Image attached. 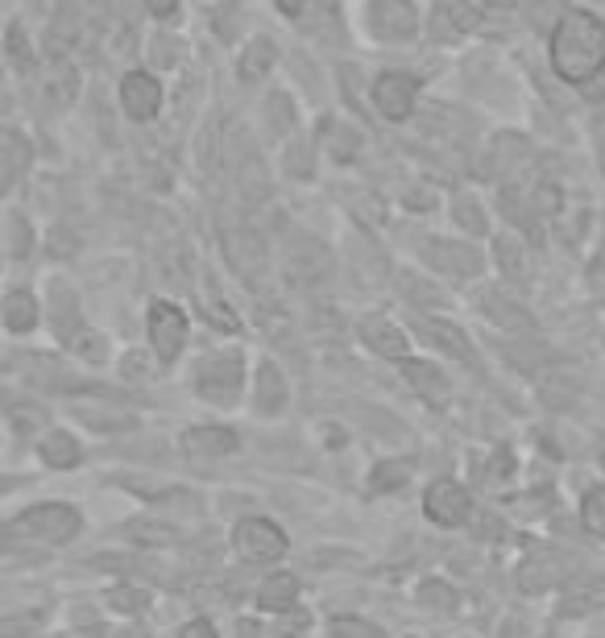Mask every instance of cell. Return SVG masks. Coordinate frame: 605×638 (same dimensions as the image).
<instances>
[{
  "instance_id": "cell-1",
  "label": "cell",
  "mask_w": 605,
  "mask_h": 638,
  "mask_svg": "<svg viewBox=\"0 0 605 638\" xmlns=\"http://www.w3.org/2000/svg\"><path fill=\"white\" fill-rule=\"evenodd\" d=\"M552 67L568 83H589L605 71V21L584 9H564L552 29Z\"/></svg>"
},
{
  "instance_id": "cell-2",
  "label": "cell",
  "mask_w": 605,
  "mask_h": 638,
  "mask_svg": "<svg viewBox=\"0 0 605 638\" xmlns=\"http://www.w3.org/2000/svg\"><path fill=\"white\" fill-rule=\"evenodd\" d=\"M241 373H245V365H241L237 352H211V357H204V361L195 365L191 382H195V390L204 394V398H211V402H232L237 390H241Z\"/></svg>"
},
{
  "instance_id": "cell-3",
  "label": "cell",
  "mask_w": 605,
  "mask_h": 638,
  "mask_svg": "<svg viewBox=\"0 0 605 638\" xmlns=\"http://www.w3.org/2000/svg\"><path fill=\"white\" fill-rule=\"evenodd\" d=\"M80 531V510L75 506H59V502H46L34 506L17 518V535L38 539V543H66V539Z\"/></svg>"
},
{
  "instance_id": "cell-4",
  "label": "cell",
  "mask_w": 605,
  "mask_h": 638,
  "mask_svg": "<svg viewBox=\"0 0 605 638\" xmlns=\"http://www.w3.org/2000/svg\"><path fill=\"white\" fill-rule=\"evenodd\" d=\"M149 345H154V357L158 361H174L183 345H187V315L174 308L170 299H158V303H149Z\"/></svg>"
},
{
  "instance_id": "cell-5",
  "label": "cell",
  "mask_w": 605,
  "mask_h": 638,
  "mask_svg": "<svg viewBox=\"0 0 605 638\" xmlns=\"http://www.w3.org/2000/svg\"><path fill=\"white\" fill-rule=\"evenodd\" d=\"M232 543L250 564H270V559L287 556V535L270 518H241L237 531H232Z\"/></svg>"
},
{
  "instance_id": "cell-6",
  "label": "cell",
  "mask_w": 605,
  "mask_h": 638,
  "mask_svg": "<svg viewBox=\"0 0 605 638\" xmlns=\"http://www.w3.org/2000/svg\"><path fill=\"white\" fill-rule=\"evenodd\" d=\"M469 510H473V497H469V490H464L460 481H452V477L432 481L427 494H423V515L432 518L436 527H460V522L469 518Z\"/></svg>"
},
{
  "instance_id": "cell-7",
  "label": "cell",
  "mask_w": 605,
  "mask_h": 638,
  "mask_svg": "<svg viewBox=\"0 0 605 638\" xmlns=\"http://www.w3.org/2000/svg\"><path fill=\"white\" fill-rule=\"evenodd\" d=\"M370 34L382 41H411L419 34V13L411 0H370Z\"/></svg>"
},
{
  "instance_id": "cell-8",
  "label": "cell",
  "mask_w": 605,
  "mask_h": 638,
  "mask_svg": "<svg viewBox=\"0 0 605 638\" xmlns=\"http://www.w3.org/2000/svg\"><path fill=\"white\" fill-rule=\"evenodd\" d=\"M415 96H419V80L407 75V71H386L374 83V104L386 121H407L411 108H415Z\"/></svg>"
},
{
  "instance_id": "cell-9",
  "label": "cell",
  "mask_w": 605,
  "mask_h": 638,
  "mask_svg": "<svg viewBox=\"0 0 605 638\" xmlns=\"http://www.w3.org/2000/svg\"><path fill=\"white\" fill-rule=\"evenodd\" d=\"M121 104H125L129 121L146 124L158 117V108H162V83L154 80L149 71H129L125 80H121Z\"/></svg>"
},
{
  "instance_id": "cell-10",
  "label": "cell",
  "mask_w": 605,
  "mask_h": 638,
  "mask_svg": "<svg viewBox=\"0 0 605 638\" xmlns=\"http://www.w3.org/2000/svg\"><path fill=\"white\" fill-rule=\"evenodd\" d=\"M225 253H229L232 269L241 278H257L266 269V241H262L257 228H245V225L225 228Z\"/></svg>"
},
{
  "instance_id": "cell-11",
  "label": "cell",
  "mask_w": 605,
  "mask_h": 638,
  "mask_svg": "<svg viewBox=\"0 0 605 638\" xmlns=\"http://www.w3.org/2000/svg\"><path fill=\"white\" fill-rule=\"evenodd\" d=\"M328 269H332V257L319 241H303L299 249L291 245L287 253V278L294 287H319L328 278Z\"/></svg>"
},
{
  "instance_id": "cell-12",
  "label": "cell",
  "mask_w": 605,
  "mask_h": 638,
  "mask_svg": "<svg viewBox=\"0 0 605 638\" xmlns=\"http://www.w3.org/2000/svg\"><path fill=\"white\" fill-rule=\"evenodd\" d=\"M356 336H361L365 349L377 352V357H386V361H402V357H407V336H402V328H395V324L382 320V315H361Z\"/></svg>"
},
{
  "instance_id": "cell-13",
  "label": "cell",
  "mask_w": 605,
  "mask_h": 638,
  "mask_svg": "<svg viewBox=\"0 0 605 638\" xmlns=\"http://www.w3.org/2000/svg\"><path fill=\"white\" fill-rule=\"evenodd\" d=\"M415 332L432 345V349L448 352V357H457V361H473V345H469V336H464L457 324L436 320V315H423L415 324Z\"/></svg>"
},
{
  "instance_id": "cell-14",
  "label": "cell",
  "mask_w": 605,
  "mask_h": 638,
  "mask_svg": "<svg viewBox=\"0 0 605 638\" xmlns=\"http://www.w3.org/2000/svg\"><path fill=\"white\" fill-rule=\"evenodd\" d=\"M427 262L439 266L444 274H452V278H473V274H481V253L469 245H457V241H432L427 245Z\"/></svg>"
},
{
  "instance_id": "cell-15",
  "label": "cell",
  "mask_w": 605,
  "mask_h": 638,
  "mask_svg": "<svg viewBox=\"0 0 605 638\" xmlns=\"http://www.w3.org/2000/svg\"><path fill=\"white\" fill-rule=\"evenodd\" d=\"M402 377L415 386V394L423 402H432V407H444V402H448V382H444V373H439L436 365L402 357Z\"/></svg>"
},
{
  "instance_id": "cell-16",
  "label": "cell",
  "mask_w": 605,
  "mask_h": 638,
  "mask_svg": "<svg viewBox=\"0 0 605 638\" xmlns=\"http://www.w3.org/2000/svg\"><path fill=\"white\" fill-rule=\"evenodd\" d=\"M183 448L195 456H232L241 448V440L232 428H191L183 435Z\"/></svg>"
},
{
  "instance_id": "cell-17",
  "label": "cell",
  "mask_w": 605,
  "mask_h": 638,
  "mask_svg": "<svg viewBox=\"0 0 605 638\" xmlns=\"http://www.w3.org/2000/svg\"><path fill=\"white\" fill-rule=\"evenodd\" d=\"M287 398H291V390H287V377L278 373L274 361H262V370H257V411L278 414L282 407H287Z\"/></svg>"
},
{
  "instance_id": "cell-18",
  "label": "cell",
  "mask_w": 605,
  "mask_h": 638,
  "mask_svg": "<svg viewBox=\"0 0 605 638\" xmlns=\"http://www.w3.org/2000/svg\"><path fill=\"white\" fill-rule=\"evenodd\" d=\"M0 315H4L9 332H29L38 324V299L29 290H9L4 303H0Z\"/></svg>"
},
{
  "instance_id": "cell-19",
  "label": "cell",
  "mask_w": 605,
  "mask_h": 638,
  "mask_svg": "<svg viewBox=\"0 0 605 638\" xmlns=\"http://www.w3.org/2000/svg\"><path fill=\"white\" fill-rule=\"evenodd\" d=\"M274 55H278V46L270 38H253L245 50H241V62H237V75L241 83H262V75L274 67Z\"/></svg>"
},
{
  "instance_id": "cell-20",
  "label": "cell",
  "mask_w": 605,
  "mask_h": 638,
  "mask_svg": "<svg viewBox=\"0 0 605 638\" xmlns=\"http://www.w3.org/2000/svg\"><path fill=\"white\" fill-rule=\"evenodd\" d=\"M38 453H43V460L50 465V469H75L80 460H84V448H80V440L66 432H50L38 444Z\"/></svg>"
},
{
  "instance_id": "cell-21",
  "label": "cell",
  "mask_w": 605,
  "mask_h": 638,
  "mask_svg": "<svg viewBox=\"0 0 605 638\" xmlns=\"http://www.w3.org/2000/svg\"><path fill=\"white\" fill-rule=\"evenodd\" d=\"M294 598H299V585H294V577H287V573H278V577H270L262 589H257V605H262V610H270V614L291 610Z\"/></svg>"
},
{
  "instance_id": "cell-22",
  "label": "cell",
  "mask_w": 605,
  "mask_h": 638,
  "mask_svg": "<svg viewBox=\"0 0 605 638\" xmlns=\"http://www.w3.org/2000/svg\"><path fill=\"white\" fill-rule=\"evenodd\" d=\"M411 473H415L411 460H382L370 473V485H374V494H390V490H402L411 481Z\"/></svg>"
},
{
  "instance_id": "cell-23",
  "label": "cell",
  "mask_w": 605,
  "mask_h": 638,
  "mask_svg": "<svg viewBox=\"0 0 605 638\" xmlns=\"http://www.w3.org/2000/svg\"><path fill=\"white\" fill-rule=\"evenodd\" d=\"M481 308H485V315H489L494 324H501V328H515V332L527 328V311L515 308L506 294H485V299H481Z\"/></svg>"
},
{
  "instance_id": "cell-24",
  "label": "cell",
  "mask_w": 605,
  "mask_h": 638,
  "mask_svg": "<svg viewBox=\"0 0 605 638\" xmlns=\"http://www.w3.org/2000/svg\"><path fill=\"white\" fill-rule=\"evenodd\" d=\"M581 522L593 531V535L605 539V485H593L581 502Z\"/></svg>"
},
{
  "instance_id": "cell-25",
  "label": "cell",
  "mask_w": 605,
  "mask_h": 638,
  "mask_svg": "<svg viewBox=\"0 0 605 638\" xmlns=\"http://www.w3.org/2000/svg\"><path fill=\"white\" fill-rule=\"evenodd\" d=\"M452 212H457V220L469 228L473 237H485V228H489V225H485V212H481V204L473 200V195H457Z\"/></svg>"
},
{
  "instance_id": "cell-26",
  "label": "cell",
  "mask_w": 605,
  "mask_h": 638,
  "mask_svg": "<svg viewBox=\"0 0 605 638\" xmlns=\"http://www.w3.org/2000/svg\"><path fill=\"white\" fill-rule=\"evenodd\" d=\"M328 638H382V630L365 618H332L328 622Z\"/></svg>"
},
{
  "instance_id": "cell-27",
  "label": "cell",
  "mask_w": 605,
  "mask_h": 638,
  "mask_svg": "<svg viewBox=\"0 0 605 638\" xmlns=\"http://www.w3.org/2000/svg\"><path fill=\"white\" fill-rule=\"evenodd\" d=\"M419 601L432 605V610H457V593H452L444 580H427V585L419 589Z\"/></svg>"
},
{
  "instance_id": "cell-28",
  "label": "cell",
  "mask_w": 605,
  "mask_h": 638,
  "mask_svg": "<svg viewBox=\"0 0 605 638\" xmlns=\"http://www.w3.org/2000/svg\"><path fill=\"white\" fill-rule=\"evenodd\" d=\"M66 345H71V349L80 352L84 361H105V340H100L96 332L80 328V332H75V336H71V340H66Z\"/></svg>"
},
{
  "instance_id": "cell-29",
  "label": "cell",
  "mask_w": 605,
  "mask_h": 638,
  "mask_svg": "<svg viewBox=\"0 0 605 638\" xmlns=\"http://www.w3.org/2000/svg\"><path fill=\"white\" fill-rule=\"evenodd\" d=\"M266 112H270L274 129H291L294 124V104H291V96H282V92L266 96Z\"/></svg>"
},
{
  "instance_id": "cell-30",
  "label": "cell",
  "mask_w": 605,
  "mask_h": 638,
  "mask_svg": "<svg viewBox=\"0 0 605 638\" xmlns=\"http://www.w3.org/2000/svg\"><path fill=\"white\" fill-rule=\"evenodd\" d=\"M498 266L506 269L510 278H522V274H527V266H522V249H519V241L501 237V241H498Z\"/></svg>"
},
{
  "instance_id": "cell-31",
  "label": "cell",
  "mask_w": 605,
  "mask_h": 638,
  "mask_svg": "<svg viewBox=\"0 0 605 638\" xmlns=\"http://www.w3.org/2000/svg\"><path fill=\"white\" fill-rule=\"evenodd\" d=\"M50 96L55 100H71L75 96V71L63 67V62H55V71H50Z\"/></svg>"
},
{
  "instance_id": "cell-32",
  "label": "cell",
  "mask_w": 605,
  "mask_h": 638,
  "mask_svg": "<svg viewBox=\"0 0 605 638\" xmlns=\"http://www.w3.org/2000/svg\"><path fill=\"white\" fill-rule=\"evenodd\" d=\"M108 601H112L117 610H125V614H142L149 605V593L146 589H112V598Z\"/></svg>"
},
{
  "instance_id": "cell-33",
  "label": "cell",
  "mask_w": 605,
  "mask_h": 638,
  "mask_svg": "<svg viewBox=\"0 0 605 638\" xmlns=\"http://www.w3.org/2000/svg\"><path fill=\"white\" fill-rule=\"evenodd\" d=\"M9 55H13L17 67H29V62H34V50H29V41H25L22 25H9Z\"/></svg>"
},
{
  "instance_id": "cell-34",
  "label": "cell",
  "mask_w": 605,
  "mask_h": 638,
  "mask_svg": "<svg viewBox=\"0 0 605 638\" xmlns=\"http://www.w3.org/2000/svg\"><path fill=\"white\" fill-rule=\"evenodd\" d=\"M535 212H543V216H556V212H560V191L552 183L535 191Z\"/></svg>"
},
{
  "instance_id": "cell-35",
  "label": "cell",
  "mask_w": 605,
  "mask_h": 638,
  "mask_svg": "<svg viewBox=\"0 0 605 638\" xmlns=\"http://www.w3.org/2000/svg\"><path fill=\"white\" fill-rule=\"evenodd\" d=\"M29 245H34V232L25 237V220L22 216H13V253H17V257H29Z\"/></svg>"
},
{
  "instance_id": "cell-36",
  "label": "cell",
  "mask_w": 605,
  "mask_h": 638,
  "mask_svg": "<svg viewBox=\"0 0 605 638\" xmlns=\"http://www.w3.org/2000/svg\"><path fill=\"white\" fill-rule=\"evenodd\" d=\"M179 638H216V626H211L208 618H195V622H187V626L179 630Z\"/></svg>"
},
{
  "instance_id": "cell-37",
  "label": "cell",
  "mask_w": 605,
  "mask_h": 638,
  "mask_svg": "<svg viewBox=\"0 0 605 638\" xmlns=\"http://www.w3.org/2000/svg\"><path fill=\"white\" fill-rule=\"evenodd\" d=\"M129 535H133V539H154V543H170V539H174V531H170V527H133Z\"/></svg>"
},
{
  "instance_id": "cell-38",
  "label": "cell",
  "mask_w": 605,
  "mask_h": 638,
  "mask_svg": "<svg viewBox=\"0 0 605 638\" xmlns=\"http://www.w3.org/2000/svg\"><path fill=\"white\" fill-rule=\"evenodd\" d=\"M146 9L154 13L158 21H170L174 13H179V0H146Z\"/></svg>"
},
{
  "instance_id": "cell-39",
  "label": "cell",
  "mask_w": 605,
  "mask_h": 638,
  "mask_svg": "<svg viewBox=\"0 0 605 638\" xmlns=\"http://www.w3.org/2000/svg\"><path fill=\"white\" fill-rule=\"evenodd\" d=\"M581 92H584V100H605V71L602 75H593L589 83H581Z\"/></svg>"
},
{
  "instance_id": "cell-40",
  "label": "cell",
  "mask_w": 605,
  "mask_h": 638,
  "mask_svg": "<svg viewBox=\"0 0 605 638\" xmlns=\"http://www.w3.org/2000/svg\"><path fill=\"white\" fill-rule=\"evenodd\" d=\"M274 4H278V9L287 13V17H299V13L307 9V0H274Z\"/></svg>"
},
{
  "instance_id": "cell-41",
  "label": "cell",
  "mask_w": 605,
  "mask_h": 638,
  "mask_svg": "<svg viewBox=\"0 0 605 638\" xmlns=\"http://www.w3.org/2000/svg\"><path fill=\"white\" fill-rule=\"evenodd\" d=\"M485 4H494V9H515L519 0H485Z\"/></svg>"
},
{
  "instance_id": "cell-42",
  "label": "cell",
  "mask_w": 605,
  "mask_h": 638,
  "mask_svg": "<svg viewBox=\"0 0 605 638\" xmlns=\"http://www.w3.org/2000/svg\"><path fill=\"white\" fill-rule=\"evenodd\" d=\"M602 170H605V137H602Z\"/></svg>"
},
{
  "instance_id": "cell-43",
  "label": "cell",
  "mask_w": 605,
  "mask_h": 638,
  "mask_svg": "<svg viewBox=\"0 0 605 638\" xmlns=\"http://www.w3.org/2000/svg\"><path fill=\"white\" fill-rule=\"evenodd\" d=\"M602 465H605V453H602Z\"/></svg>"
}]
</instances>
